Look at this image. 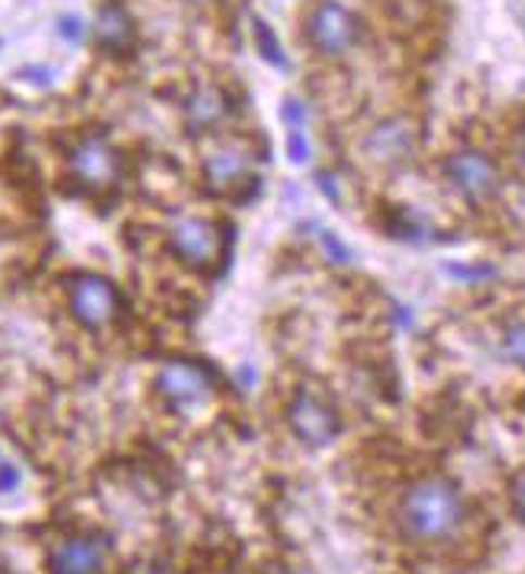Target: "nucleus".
Listing matches in <instances>:
<instances>
[{
  "instance_id": "nucleus-9",
  "label": "nucleus",
  "mask_w": 525,
  "mask_h": 574,
  "mask_svg": "<svg viewBox=\"0 0 525 574\" xmlns=\"http://www.w3.org/2000/svg\"><path fill=\"white\" fill-rule=\"evenodd\" d=\"M159 394L175 403V407H193V403H203L213 390V375L197 365V362H168L159 378H155Z\"/></svg>"
},
{
  "instance_id": "nucleus-1",
  "label": "nucleus",
  "mask_w": 525,
  "mask_h": 574,
  "mask_svg": "<svg viewBox=\"0 0 525 574\" xmlns=\"http://www.w3.org/2000/svg\"><path fill=\"white\" fill-rule=\"evenodd\" d=\"M464 523V497L448 478L416 481L400 503V526L416 542H445Z\"/></svg>"
},
{
  "instance_id": "nucleus-10",
  "label": "nucleus",
  "mask_w": 525,
  "mask_h": 574,
  "mask_svg": "<svg viewBox=\"0 0 525 574\" xmlns=\"http://www.w3.org/2000/svg\"><path fill=\"white\" fill-rule=\"evenodd\" d=\"M93 36H97V42H100L103 49H110V52H126V49H133V42H136V26H133L126 7L116 3V0H107V3L100 7L97 20H93Z\"/></svg>"
},
{
  "instance_id": "nucleus-12",
  "label": "nucleus",
  "mask_w": 525,
  "mask_h": 574,
  "mask_svg": "<svg viewBox=\"0 0 525 574\" xmlns=\"http://www.w3.org/2000/svg\"><path fill=\"white\" fill-rule=\"evenodd\" d=\"M184 113H187V126L190 129H213V126H220L226 120L229 100H226V95L220 88H200L197 95H190Z\"/></svg>"
},
{
  "instance_id": "nucleus-23",
  "label": "nucleus",
  "mask_w": 525,
  "mask_h": 574,
  "mask_svg": "<svg viewBox=\"0 0 525 574\" xmlns=\"http://www.w3.org/2000/svg\"><path fill=\"white\" fill-rule=\"evenodd\" d=\"M280 574H293V572H280Z\"/></svg>"
},
{
  "instance_id": "nucleus-7",
  "label": "nucleus",
  "mask_w": 525,
  "mask_h": 574,
  "mask_svg": "<svg viewBox=\"0 0 525 574\" xmlns=\"http://www.w3.org/2000/svg\"><path fill=\"white\" fill-rule=\"evenodd\" d=\"M307 33H310V42L323 55H342V52H349L351 42L358 39V23H354V16L346 7L326 0L307 20Z\"/></svg>"
},
{
  "instance_id": "nucleus-22",
  "label": "nucleus",
  "mask_w": 525,
  "mask_h": 574,
  "mask_svg": "<svg viewBox=\"0 0 525 574\" xmlns=\"http://www.w3.org/2000/svg\"><path fill=\"white\" fill-rule=\"evenodd\" d=\"M62 33L75 42V39H82V23H78L75 16H65V20H62Z\"/></svg>"
},
{
  "instance_id": "nucleus-21",
  "label": "nucleus",
  "mask_w": 525,
  "mask_h": 574,
  "mask_svg": "<svg viewBox=\"0 0 525 574\" xmlns=\"http://www.w3.org/2000/svg\"><path fill=\"white\" fill-rule=\"evenodd\" d=\"M16 484H20V472L13 465H0V494L13 490Z\"/></svg>"
},
{
  "instance_id": "nucleus-5",
  "label": "nucleus",
  "mask_w": 525,
  "mask_h": 574,
  "mask_svg": "<svg viewBox=\"0 0 525 574\" xmlns=\"http://www.w3.org/2000/svg\"><path fill=\"white\" fill-rule=\"evenodd\" d=\"M72 175L90 191H103L120 178V155L103 136H85L68 155Z\"/></svg>"
},
{
  "instance_id": "nucleus-24",
  "label": "nucleus",
  "mask_w": 525,
  "mask_h": 574,
  "mask_svg": "<svg viewBox=\"0 0 525 574\" xmlns=\"http://www.w3.org/2000/svg\"><path fill=\"white\" fill-rule=\"evenodd\" d=\"M190 3H197V0H190Z\"/></svg>"
},
{
  "instance_id": "nucleus-13",
  "label": "nucleus",
  "mask_w": 525,
  "mask_h": 574,
  "mask_svg": "<svg viewBox=\"0 0 525 574\" xmlns=\"http://www.w3.org/2000/svg\"><path fill=\"white\" fill-rule=\"evenodd\" d=\"M246 175H249V155L239 149H223L207 159V182L216 191H226V188L246 182Z\"/></svg>"
},
{
  "instance_id": "nucleus-19",
  "label": "nucleus",
  "mask_w": 525,
  "mask_h": 574,
  "mask_svg": "<svg viewBox=\"0 0 525 574\" xmlns=\"http://www.w3.org/2000/svg\"><path fill=\"white\" fill-rule=\"evenodd\" d=\"M510 503H513V513L525 523V469L510 481Z\"/></svg>"
},
{
  "instance_id": "nucleus-16",
  "label": "nucleus",
  "mask_w": 525,
  "mask_h": 574,
  "mask_svg": "<svg viewBox=\"0 0 525 574\" xmlns=\"http://www.w3.org/2000/svg\"><path fill=\"white\" fill-rule=\"evenodd\" d=\"M287 155H290V162H297V165L310 162V139H307L303 129H290V133H287Z\"/></svg>"
},
{
  "instance_id": "nucleus-15",
  "label": "nucleus",
  "mask_w": 525,
  "mask_h": 574,
  "mask_svg": "<svg viewBox=\"0 0 525 574\" xmlns=\"http://www.w3.org/2000/svg\"><path fill=\"white\" fill-rule=\"evenodd\" d=\"M503 349H507V355H510L516 365H523L525 369V323H513V326L507 329Z\"/></svg>"
},
{
  "instance_id": "nucleus-17",
  "label": "nucleus",
  "mask_w": 525,
  "mask_h": 574,
  "mask_svg": "<svg viewBox=\"0 0 525 574\" xmlns=\"http://www.w3.org/2000/svg\"><path fill=\"white\" fill-rule=\"evenodd\" d=\"M445 272L461 282H484V278L497 275V269H490V265H445Z\"/></svg>"
},
{
  "instance_id": "nucleus-18",
  "label": "nucleus",
  "mask_w": 525,
  "mask_h": 574,
  "mask_svg": "<svg viewBox=\"0 0 525 574\" xmlns=\"http://www.w3.org/2000/svg\"><path fill=\"white\" fill-rule=\"evenodd\" d=\"M320 242H323V249H326V255L336 262V265H349L351 262V252L339 242V236L336 233H329V229H323L320 233Z\"/></svg>"
},
{
  "instance_id": "nucleus-8",
  "label": "nucleus",
  "mask_w": 525,
  "mask_h": 574,
  "mask_svg": "<svg viewBox=\"0 0 525 574\" xmlns=\"http://www.w3.org/2000/svg\"><path fill=\"white\" fill-rule=\"evenodd\" d=\"M107 559H110V539L100 533H82V536L62 539L52 549L49 565L55 574H100Z\"/></svg>"
},
{
  "instance_id": "nucleus-3",
  "label": "nucleus",
  "mask_w": 525,
  "mask_h": 574,
  "mask_svg": "<svg viewBox=\"0 0 525 574\" xmlns=\"http://www.w3.org/2000/svg\"><path fill=\"white\" fill-rule=\"evenodd\" d=\"M172 249L190 269H216L223 255V233L216 223L200 216H184L172 226Z\"/></svg>"
},
{
  "instance_id": "nucleus-4",
  "label": "nucleus",
  "mask_w": 525,
  "mask_h": 574,
  "mask_svg": "<svg viewBox=\"0 0 525 574\" xmlns=\"http://www.w3.org/2000/svg\"><path fill=\"white\" fill-rule=\"evenodd\" d=\"M445 175L448 182L454 185V191L464 194L467 200L474 203H484L490 200L497 188H500V172L497 165L477 152V149H464V152H454L448 162H445Z\"/></svg>"
},
{
  "instance_id": "nucleus-6",
  "label": "nucleus",
  "mask_w": 525,
  "mask_h": 574,
  "mask_svg": "<svg viewBox=\"0 0 525 574\" xmlns=\"http://www.w3.org/2000/svg\"><path fill=\"white\" fill-rule=\"evenodd\" d=\"M68 300H72L75 320L82 326H88V329L107 326L116 316V310H120L116 287L110 285L107 278H97V275H78V278H72Z\"/></svg>"
},
{
  "instance_id": "nucleus-14",
  "label": "nucleus",
  "mask_w": 525,
  "mask_h": 574,
  "mask_svg": "<svg viewBox=\"0 0 525 574\" xmlns=\"http://www.w3.org/2000/svg\"><path fill=\"white\" fill-rule=\"evenodd\" d=\"M255 42H259V52L264 55V62H271V65H277V68H287V59H284V52H280V42L274 39L271 26L262 23V20H255Z\"/></svg>"
},
{
  "instance_id": "nucleus-20",
  "label": "nucleus",
  "mask_w": 525,
  "mask_h": 574,
  "mask_svg": "<svg viewBox=\"0 0 525 574\" xmlns=\"http://www.w3.org/2000/svg\"><path fill=\"white\" fill-rule=\"evenodd\" d=\"M280 116L290 123V129H303V126H307V107H303V103H297L293 97H290V100H284Z\"/></svg>"
},
{
  "instance_id": "nucleus-2",
  "label": "nucleus",
  "mask_w": 525,
  "mask_h": 574,
  "mask_svg": "<svg viewBox=\"0 0 525 574\" xmlns=\"http://www.w3.org/2000/svg\"><path fill=\"white\" fill-rule=\"evenodd\" d=\"M287 423H290L293 436L300 442L313 446V449H323V446L336 442V436L342 429L339 413L326 400H320L316 394H310V390H303V394L293 397V403L287 407Z\"/></svg>"
},
{
  "instance_id": "nucleus-11",
  "label": "nucleus",
  "mask_w": 525,
  "mask_h": 574,
  "mask_svg": "<svg viewBox=\"0 0 525 574\" xmlns=\"http://www.w3.org/2000/svg\"><path fill=\"white\" fill-rule=\"evenodd\" d=\"M410 146H413V133L403 120L380 123L364 142V149L374 162H400L410 152Z\"/></svg>"
}]
</instances>
